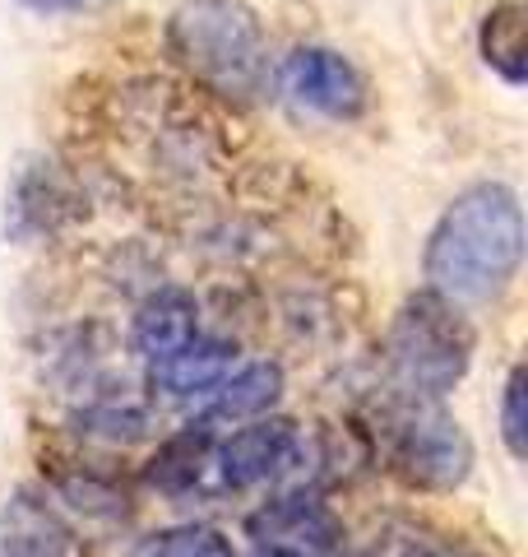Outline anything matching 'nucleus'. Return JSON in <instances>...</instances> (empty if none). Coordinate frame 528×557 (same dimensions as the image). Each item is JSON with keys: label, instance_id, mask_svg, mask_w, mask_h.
I'll use <instances>...</instances> for the list:
<instances>
[{"label": "nucleus", "instance_id": "9b49d317", "mask_svg": "<svg viewBox=\"0 0 528 557\" xmlns=\"http://www.w3.org/2000/svg\"><path fill=\"white\" fill-rule=\"evenodd\" d=\"M196 335H200V302L190 298L186 288H158L153 298H144V307L135 311L130 344L149 368H158V362L172 358L176 348H186Z\"/></svg>", "mask_w": 528, "mask_h": 557}, {"label": "nucleus", "instance_id": "2eb2a0df", "mask_svg": "<svg viewBox=\"0 0 528 557\" xmlns=\"http://www.w3.org/2000/svg\"><path fill=\"white\" fill-rule=\"evenodd\" d=\"M501 442L510 450V460L528 456V376L519 362L510 368L505 391H501Z\"/></svg>", "mask_w": 528, "mask_h": 557}, {"label": "nucleus", "instance_id": "1a4fd4ad", "mask_svg": "<svg viewBox=\"0 0 528 557\" xmlns=\"http://www.w3.org/2000/svg\"><path fill=\"white\" fill-rule=\"evenodd\" d=\"M75 534L65 516L47 497L20 487L5 507H0V557H70Z\"/></svg>", "mask_w": 528, "mask_h": 557}, {"label": "nucleus", "instance_id": "6e6552de", "mask_svg": "<svg viewBox=\"0 0 528 557\" xmlns=\"http://www.w3.org/2000/svg\"><path fill=\"white\" fill-rule=\"evenodd\" d=\"M278 399H284V368L278 362H241L196 409V423L209 432H218V428L232 432L241 423H255V418L274 413Z\"/></svg>", "mask_w": 528, "mask_h": 557}, {"label": "nucleus", "instance_id": "f8f14e48", "mask_svg": "<svg viewBox=\"0 0 528 557\" xmlns=\"http://www.w3.org/2000/svg\"><path fill=\"white\" fill-rule=\"evenodd\" d=\"M209 469H214V432L190 423L186 432H176V437H167L163 446H158V456L149 460L144 479L163 497H186L204 483Z\"/></svg>", "mask_w": 528, "mask_h": 557}, {"label": "nucleus", "instance_id": "7ed1b4c3", "mask_svg": "<svg viewBox=\"0 0 528 557\" xmlns=\"http://www.w3.org/2000/svg\"><path fill=\"white\" fill-rule=\"evenodd\" d=\"M473 348H478V335L464 307L422 288L399 307L390 339H385V362H390L399 395L445 399L468 376Z\"/></svg>", "mask_w": 528, "mask_h": 557}, {"label": "nucleus", "instance_id": "423d86ee", "mask_svg": "<svg viewBox=\"0 0 528 557\" xmlns=\"http://www.w3.org/2000/svg\"><path fill=\"white\" fill-rule=\"evenodd\" d=\"M255 557H334L343 539V525L320 497L311 493H284L264 502L246 520Z\"/></svg>", "mask_w": 528, "mask_h": 557}, {"label": "nucleus", "instance_id": "4468645a", "mask_svg": "<svg viewBox=\"0 0 528 557\" xmlns=\"http://www.w3.org/2000/svg\"><path fill=\"white\" fill-rule=\"evenodd\" d=\"M135 557H237V548L209 525H176L149 534L135 548Z\"/></svg>", "mask_w": 528, "mask_h": 557}, {"label": "nucleus", "instance_id": "f03ea898", "mask_svg": "<svg viewBox=\"0 0 528 557\" xmlns=\"http://www.w3.org/2000/svg\"><path fill=\"white\" fill-rule=\"evenodd\" d=\"M167 57L223 102H260L278 84L274 42L241 0H181L167 20Z\"/></svg>", "mask_w": 528, "mask_h": 557}, {"label": "nucleus", "instance_id": "39448f33", "mask_svg": "<svg viewBox=\"0 0 528 557\" xmlns=\"http://www.w3.org/2000/svg\"><path fill=\"white\" fill-rule=\"evenodd\" d=\"M302 456V428L292 418L264 413L255 423L232 428L223 442H214V469L218 483L232 493H251V487L278 483Z\"/></svg>", "mask_w": 528, "mask_h": 557}, {"label": "nucleus", "instance_id": "0eeeda50", "mask_svg": "<svg viewBox=\"0 0 528 557\" xmlns=\"http://www.w3.org/2000/svg\"><path fill=\"white\" fill-rule=\"evenodd\" d=\"M278 84L292 94V102H302L306 112H320L329 121H357L372 108L366 75L343 51H329V47H297L278 65Z\"/></svg>", "mask_w": 528, "mask_h": 557}, {"label": "nucleus", "instance_id": "9d476101", "mask_svg": "<svg viewBox=\"0 0 528 557\" xmlns=\"http://www.w3.org/2000/svg\"><path fill=\"white\" fill-rule=\"evenodd\" d=\"M237 368V344L227 339H214V335H200L190 339L186 348H176L172 358H163L153 368V386L163 391L167 399H176V405H204L209 395H214V386Z\"/></svg>", "mask_w": 528, "mask_h": 557}, {"label": "nucleus", "instance_id": "f257e3e1", "mask_svg": "<svg viewBox=\"0 0 528 557\" xmlns=\"http://www.w3.org/2000/svg\"><path fill=\"white\" fill-rule=\"evenodd\" d=\"M524 265V205L505 182H473L440 209L422 247L427 288L450 302H491Z\"/></svg>", "mask_w": 528, "mask_h": 557}, {"label": "nucleus", "instance_id": "ddd939ff", "mask_svg": "<svg viewBox=\"0 0 528 557\" xmlns=\"http://www.w3.org/2000/svg\"><path fill=\"white\" fill-rule=\"evenodd\" d=\"M478 51L491 65V75H501L510 89H524V79H528V10L519 0H501V5H491L482 14Z\"/></svg>", "mask_w": 528, "mask_h": 557}, {"label": "nucleus", "instance_id": "dca6fc26", "mask_svg": "<svg viewBox=\"0 0 528 557\" xmlns=\"http://www.w3.org/2000/svg\"><path fill=\"white\" fill-rule=\"evenodd\" d=\"M20 5L33 14H84V10L108 5V0H20Z\"/></svg>", "mask_w": 528, "mask_h": 557}, {"label": "nucleus", "instance_id": "20e7f679", "mask_svg": "<svg viewBox=\"0 0 528 557\" xmlns=\"http://www.w3.org/2000/svg\"><path fill=\"white\" fill-rule=\"evenodd\" d=\"M380 437L390 469L422 493H454L473 474V442L440 399L399 395L380 413Z\"/></svg>", "mask_w": 528, "mask_h": 557}]
</instances>
